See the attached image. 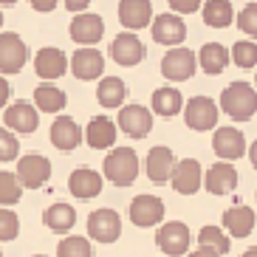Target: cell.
I'll use <instances>...</instances> for the list:
<instances>
[{"label":"cell","mask_w":257,"mask_h":257,"mask_svg":"<svg viewBox=\"0 0 257 257\" xmlns=\"http://www.w3.org/2000/svg\"><path fill=\"white\" fill-rule=\"evenodd\" d=\"M195 68H198L195 51H189V48H184V46L170 48V51L161 57V74H164V79H170V82H187L189 76L195 74Z\"/></svg>","instance_id":"3"},{"label":"cell","mask_w":257,"mask_h":257,"mask_svg":"<svg viewBox=\"0 0 257 257\" xmlns=\"http://www.w3.org/2000/svg\"><path fill=\"white\" fill-rule=\"evenodd\" d=\"M153 20V3L150 0H119V23L127 31L147 29Z\"/></svg>","instance_id":"20"},{"label":"cell","mask_w":257,"mask_h":257,"mask_svg":"<svg viewBox=\"0 0 257 257\" xmlns=\"http://www.w3.org/2000/svg\"><path fill=\"white\" fill-rule=\"evenodd\" d=\"M0 26H3V12H0Z\"/></svg>","instance_id":"48"},{"label":"cell","mask_w":257,"mask_h":257,"mask_svg":"<svg viewBox=\"0 0 257 257\" xmlns=\"http://www.w3.org/2000/svg\"><path fill=\"white\" fill-rule=\"evenodd\" d=\"M29 60V48L23 37L15 31H3L0 34V74H20Z\"/></svg>","instance_id":"7"},{"label":"cell","mask_w":257,"mask_h":257,"mask_svg":"<svg viewBox=\"0 0 257 257\" xmlns=\"http://www.w3.org/2000/svg\"><path fill=\"white\" fill-rule=\"evenodd\" d=\"M220 110L234 121H249L257 113V88L246 82H232L220 93Z\"/></svg>","instance_id":"1"},{"label":"cell","mask_w":257,"mask_h":257,"mask_svg":"<svg viewBox=\"0 0 257 257\" xmlns=\"http://www.w3.org/2000/svg\"><path fill=\"white\" fill-rule=\"evenodd\" d=\"M20 156V142L9 127H0V161H15Z\"/></svg>","instance_id":"37"},{"label":"cell","mask_w":257,"mask_h":257,"mask_svg":"<svg viewBox=\"0 0 257 257\" xmlns=\"http://www.w3.org/2000/svg\"><path fill=\"white\" fill-rule=\"evenodd\" d=\"M110 60L121 68H133L144 60V43L136 37V31H121L110 43Z\"/></svg>","instance_id":"9"},{"label":"cell","mask_w":257,"mask_h":257,"mask_svg":"<svg viewBox=\"0 0 257 257\" xmlns=\"http://www.w3.org/2000/svg\"><path fill=\"white\" fill-rule=\"evenodd\" d=\"M17 0H0V6H15Z\"/></svg>","instance_id":"46"},{"label":"cell","mask_w":257,"mask_h":257,"mask_svg":"<svg viewBox=\"0 0 257 257\" xmlns=\"http://www.w3.org/2000/svg\"><path fill=\"white\" fill-rule=\"evenodd\" d=\"M68 68L76 79L93 82V79H102V74H105V57L96 48H76L74 57L68 60Z\"/></svg>","instance_id":"11"},{"label":"cell","mask_w":257,"mask_h":257,"mask_svg":"<svg viewBox=\"0 0 257 257\" xmlns=\"http://www.w3.org/2000/svg\"><path fill=\"white\" fill-rule=\"evenodd\" d=\"M170 184L181 195H195L201 189V184H204V170H201V164L195 159H181V161H175Z\"/></svg>","instance_id":"12"},{"label":"cell","mask_w":257,"mask_h":257,"mask_svg":"<svg viewBox=\"0 0 257 257\" xmlns=\"http://www.w3.org/2000/svg\"><path fill=\"white\" fill-rule=\"evenodd\" d=\"M68 192L74 198H79V201H91V198H96L102 192V175L96 170H91V167H79L68 178Z\"/></svg>","instance_id":"22"},{"label":"cell","mask_w":257,"mask_h":257,"mask_svg":"<svg viewBox=\"0 0 257 257\" xmlns=\"http://www.w3.org/2000/svg\"><path fill=\"white\" fill-rule=\"evenodd\" d=\"M17 178L23 184V189H40L46 187L48 178H51V161L40 153H29V156H20L17 159Z\"/></svg>","instance_id":"4"},{"label":"cell","mask_w":257,"mask_h":257,"mask_svg":"<svg viewBox=\"0 0 257 257\" xmlns=\"http://www.w3.org/2000/svg\"><path fill=\"white\" fill-rule=\"evenodd\" d=\"M212 150L218 153V159L232 164L240 156H246V139L237 127H218L212 136Z\"/></svg>","instance_id":"16"},{"label":"cell","mask_w":257,"mask_h":257,"mask_svg":"<svg viewBox=\"0 0 257 257\" xmlns=\"http://www.w3.org/2000/svg\"><path fill=\"white\" fill-rule=\"evenodd\" d=\"M71 40L79 43V48H93L99 40L105 37V20L99 15H91V12H82L71 20Z\"/></svg>","instance_id":"10"},{"label":"cell","mask_w":257,"mask_h":257,"mask_svg":"<svg viewBox=\"0 0 257 257\" xmlns=\"http://www.w3.org/2000/svg\"><path fill=\"white\" fill-rule=\"evenodd\" d=\"M34 71H37V76L46 79V82L60 79V76L68 71V57H65L60 48L46 46V48H40L37 57H34Z\"/></svg>","instance_id":"19"},{"label":"cell","mask_w":257,"mask_h":257,"mask_svg":"<svg viewBox=\"0 0 257 257\" xmlns=\"http://www.w3.org/2000/svg\"><path fill=\"white\" fill-rule=\"evenodd\" d=\"M139 175V156L130 147H116L105 156V178L113 187H130Z\"/></svg>","instance_id":"2"},{"label":"cell","mask_w":257,"mask_h":257,"mask_svg":"<svg viewBox=\"0 0 257 257\" xmlns=\"http://www.w3.org/2000/svg\"><path fill=\"white\" fill-rule=\"evenodd\" d=\"M127 96V85L119 76H102L96 85V99L102 107H121Z\"/></svg>","instance_id":"27"},{"label":"cell","mask_w":257,"mask_h":257,"mask_svg":"<svg viewBox=\"0 0 257 257\" xmlns=\"http://www.w3.org/2000/svg\"><path fill=\"white\" fill-rule=\"evenodd\" d=\"M229 65V51L220 43H206L201 51H198V68L204 74L215 76V74H223V68Z\"/></svg>","instance_id":"26"},{"label":"cell","mask_w":257,"mask_h":257,"mask_svg":"<svg viewBox=\"0 0 257 257\" xmlns=\"http://www.w3.org/2000/svg\"><path fill=\"white\" fill-rule=\"evenodd\" d=\"M249 159H251V167H254V170H257V142H254V144H251V147H249Z\"/></svg>","instance_id":"44"},{"label":"cell","mask_w":257,"mask_h":257,"mask_svg":"<svg viewBox=\"0 0 257 257\" xmlns=\"http://www.w3.org/2000/svg\"><path fill=\"white\" fill-rule=\"evenodd\" d=\"M229 246H232V243H229V234L218 226H204L198 232V249H209V251L223 257L229 251Z\"/></svg>","instance_id":"32"},{"label":"cell","mask_w":257,"mask_h":257,"mask_svg":"<svg viewBox=\"0 0 257 257\" xmlns=\"http://www.w3.org/2000/svg\"><path fill=\"white\" fill-rule=\"evenodd\" d=\"M237 181H240V175L229 161H218L204 173V187L209 195H229V192H234Z\"/></svg>","instance_id":"17"},{"label":"cell","mask_w":257,"mask_h":257,"mask_svg":"<svg viewBox=\"0 0 257 257\" xmlns=\"http://www.w3.org/2000/svg\"><path fill=\"white\" fill-rule=\"evenodd\" d=\"M65 102H68V96L57 85H37V91H34V105L43 113H60L65 107Z\"/></svg>","instance_id":"31"},{"label":"cell","mask_w":257,"mask_h":257,"mask_svg":"<svg viewBox=\"0 0 257 257\" xmlns=\"http://www.w3.org/2000/svg\"><path fill=\"white\" fill-rule=\"evenodd\" d=\"M127 215L142 229L159 226L161 220H164V201L156 195H136L133 204H130V209H127Z\"/></svg>","instance_id":"13"},{"label":"cell","mask_w":257,"mask_h":257,"mask_svg":"<svg viewBox=\"0 0 257 257\" xmlns=\"http://www.w3.org/2000/svg\"><path fill=\"white\" fill-rule=\"evenodd\" d=\"M184 121H187L189 130H215L218 124V102L209 96H192L184 105Z\"/></svg>","instance_id":"5"},{"label":"cell","mask_w":257,"mask_h":257,"mask_svg":"<svg viewBox=\"0 0 257 257\" xmlns=\"http://www.w3.org/2000/svg\"><path fill=\"white\" fill-rule=\"evenodd\" d=\"M170 3V9L173 12H178V15H192V12H198L201 9V3L204 0H167Z\"/></svg>","instance_id":"39"},{"label":"cell","mask_w":257,"mask_h":257,"mask_svg":"<svg viewBox=\"0 0 257 257\" xmlns=\"http://www.w3.org/2000/svg\"><path fill=\"white\" fill-rule=\"evenodd\" d=\"M9 93H12V88H9L6 76H0V107H6V102H9Z\"/></svg>","instance_id":"42"},{"label":"cell","mask_w":257,"mask_h":257,"mask_svg":"<svg viewBox=\"0 0 257 257\" xmlns=\"http://www.w3.org/2000/svg\"><path fill=\"white\" fill-rule=\"evenodd\" d=\"M91 3H93V0H65V9H68V12H74V15H82Z\"/></svg>","instance_id":"40"},{"label":"cell","mask_w":257,"mask_h":257,"mask_svg":"<svg viewBox=\"0 0 257 257\" xmlns=\"http://www.w3.org/2000/svg\"><path fill=\"white\" fill-rule=\"evenodd\" d=\"M234 23L240 26L243 34L249 37H257V3H249V6L240 9V15H234Z\"/></svg>","instance_id":"38"},{"label":"cell","mask_w":257,"mask_h":257,"mask_svg":"<svg viewBox=\"0 0 257 257\" xmlns=\"http://www.w3.org/2000/svg\"><path fill=\"white\" fill-rule=\"evenodd\" d=\"M153 40L161 43L167 48H178L187 40V26H184L181 17H175L173 12H167V15H159L153 20Z\"/></svg>","instance_id":"15"},{"label":"cell","mask_w":257,"mask_h":257,"mask_svg":"<svg viewBox=\"0 0 257 257\" xmlns=\"http://www.w3.org/2000/svg\"><path fill=\"white\" fill-rule=\"evenodd\" d=\"M23 198V184L15 173L0 170V206H15Z\"/></svg>","instance_id":"34"},{"label":"cell","mask_w":257,"mask_h":257,"mask_svg":"<svg viewBox=\"0 0 257 257\" xmlns=\"http://www.w3.org/2000/svg\"><path fill=\"white\" fill-rule=\"evenodd\" d=\"M187 257H220V254H215L209 249H195V251H187Z\"/></svg>","instance_id":"43"},{"label":"cell","mask_w":257,"mask_h":257,"mask_svg":"<svg viewBox=\"0 0 257 257\" xmlns=\"http://www.w3.org/2000/svg\"><path fill=\"white\" fill-rule=\"evenodd\" d=\"M0 257H3V249H0Z\"/></svg>","instance_id":"49"},{"label":"cell","mask_w":257,"mask_h":257,"mask_svg":"<svg viewBox=\"0 0 257 257\" xmlns=\"http://www.w3.org/2000/svg\"><path fill=\"white\" fill-rule=\"evenodd\" d=\"M79 142H82V130H79V124H76L71 116H57L51 124V144L57 147V150L62 153H71L79 147Z\"/></svg>","instance_id":"24"},{"label":"cell","mask_w":257,"mask_h":257,"mask_svg":"<svg viewBox=\"0 0 257 257\" xmlns=\"http://www.w3.org/2000/svg\"><path fill=\"white\" fill-rule=\"evenodd\" d=\"M31 257H48V254H31Z\"/></svg>","instance_id":"47"},{"label":"cell","mask_w":257,"mask_h":257,"mask_svg":"<svg viewBox=\"0 0 257 257\" xmlns=\"http://www.w3.org/2000/svg\"><path fill=\"white\" fill-rule=\"evenodd\" d=\"M184 110V96L178 88H173V85H164V88H159V91L153 93V113L159 116H175Z\"/></svg>","instance_id":"29"},{"label":"cell","mask_w":257,"mask_h":257,"mask_svg":"<svg viewBox=\"0 0 257 257\" xmlns=\"http://www.w3.org/2000/svg\"><path fill=\"white\" fill-rule=\"evenodd\" d=\"M254 209L246 204H237V206H229L223 212V232L232 234V237H249L254 232Z\"/></svg>","instance_id":"23"},{"label":"cell","mask_w":257,"mask_h":257,"mask_svg":"<svg viewBox=\"0 0 257 257\" xmlns=\"http://www.w3.org/2000/svg\"><path fill=\"white\" fill-rule=\"evenodd\" d=\"M156 243L167 257H181L189 251V226L181 220H170V223H161L159 232H156Z\"/></svg>","instance_id":"8"},{"label":"cell","mask_w":257,"mask_h":257,"mask_svg":"<svg viewBox=\"0 0 257 257\" xmlns=\"http://www.w3.org/2000/svg\"><path fill=\"white\" fill-rule=\"evenodd\" d=\"M116 127L121 133H127L130 139H144L153 130V113L144 105H127L119 107V121Z\"/></svg>","instance_id":"14"},{"label":"cell","mask_w":257,"mask_h":257,"mask_svg":"<svg viewBox=\"0 0 257 257\" xmlns=\"http://www.w3.org/2000/svg\"><path fill=\"white\" fill-rule=\"evenodd\" d=\"M116 121H110L107 116H93L85 127V142L91 144L93 150H107L116 144Z\"/></svg>","instance_id":"25"},{"label":"cell","mask_w":257,"mask_h":257,"mask_svg":"<svg viewBox=\"0 0 257 257\" xmlns=\"http://www.w3.org/2000/svg\"><path fill=\"white\" fill-rule=\"evenodd\" d=\"M121 234V218L116 209H96L88 215V237L96 243H116Z\"/></svg>","instance_id":"6"},{"label":"cell","mask_w":257,"mask_h":257,"mask_svg":"<svg viewBox=\"0 0 257 257\" xmlns=\"http://www.w3.org/2000/svg\"><path fill=\"white\" fill-rule=\"evenodd\" d=\"M57 257H93V246L82 234H68L57 243Z\"/></svg>","instance_id":"33"},{"label":"cell","mask_w":257,"mask_h":257,"mask_svg":"<svg viewBox=\"0 0 257 257\" xmlns=\"http://www.w3.org/2000/svg\"><path fill=\"white\" fill-rule=\"evenodd\" d=\"M43 220H46V226L57 234H65L74 229L76 223V209L71 204H51L46 212H43Z\"/></svg>","instance_id":"28"},{"label":"cell","mask_w":257,"mask_h":257,"mask_svg":"<svg viewBox=\"0 0 257 257\" xmlns=\"http://www.w3.org/2000/svg\"><path fill=\"white\" fill-rule=\"evenodd\" d=\"M229 57H232V62L237 68H254L257 65V43L254 40H237L232 46V51H229Z\"/></svg>","instance_id":"35"},{"label":"cell","mask_w":257,"mask_h":257,"mask_svg":"<svg viewBox=\"0 0 257 257\" xmlns=\"http://www.w3.org/2000/svg\"><path fill=\"white\" fill-rule=\"evenodd\" d=\"M144 167H147V178L153 184H170V175H173V167H175V153L164 144H159V147H153L147 153Z\"/></svg>","instance_id":"21"},{"label":"cell","mask_w":257,"mask_h":257,"mask_svg":"<svg viewBox=\"0 0 257 257\" xmlns=\"http://www.w3.org/2000/svg\"><path fill=\"white\" fill-rule=\"evenodd\" d=\"M240 257H257V246H251V249H246Z\"/></svg>","instance_id":"45"},{"label":"cell","mask_w":257,"mask_h":257,"mask_svg":"<svg viewBox=\"0 0 257 257\" xmlns=\"http://www.w3.org/2000/svg\"><path fill=\"white\" fill-rule=\"evenodd\" d=\"M20 234V218L9 206H0V240H15Z\"/></svg>","instance_id":"36"},{"label":"cell","mask_w":257,"mask_h":257,"mask_svg":"<svg viewBox=\"0 0 257 257\" xmlns=\"http://www.w3.org/2000/svg\"><path fill=\"white\" fill-rule=\"evenodd\" d=\"M204 23L209 29H229L234 23V9L229 0H206L204 3Z\"/></svg>","instance_id":"30"},{"label":"cell","mask_w":257,"mask_h":257,"mask_svg":"<svg viewBox=\"0 0 257 257\" xmlns=\"http://www.w3.org/2000/svg\"><path fill=\"white\" fill-rule=\"evenodd\" d=\"M3 121H6L9 130H15V133H34L40 124V113L37 107L31 105V102H15V105H9L3 110Z\"/></svg>","instance_id":"18"},{"label":"cell","mask_w":257,"mask_h":257,"mask_svg":"<svg viewBox=\"0 0 257 257\" xmlns=\"http://www.w3.org/2000/svg\"><path fill=\"white\" fill-rule=\"evenodd\" d=\"M29 3H31V9H37V12H54L60 0H29Z\"/></svg>","instance_id":"41"}]
</instances>
